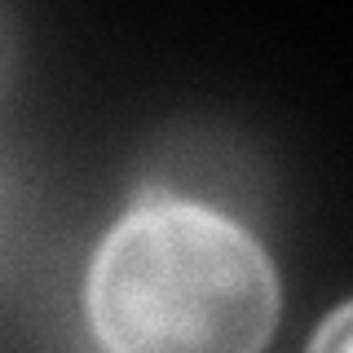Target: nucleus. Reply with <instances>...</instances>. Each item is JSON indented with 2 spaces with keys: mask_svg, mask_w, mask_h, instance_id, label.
Returning <instances> with one entry per match:
<instances>
[{
  "mask_svg": "<svg viewBox=\"0 0 353 353\" xmlns=\"http://www.w3.org/2000/svg\"><path fill=\"white\" fill-rule=\"evenodd\" d=\"M349 318H353L349 305H336V309H331L327 323L314 331V345H309V353H349Z\"/></svg>",
  "mask_w": 353,
  "mask_h": 353,
  "instance_id": "2",
  "label": "nucleus"
},
{
  "mask_svg": "<svg viewBox=\"0 0 353 353\" xmlns=\"http://www.w3.org/2000/svg\"><path fill=\"white\" fill-rule=\"evenodd\" d=\"M279 305V270L248 225L159 190L106 230L84 279L102 353H261Z\"/></svg>",
  "mask_w": 353,
  "mask_h": 353,
  "instance_id": "1",
  "label": "nucleus"
}]
</instances>
